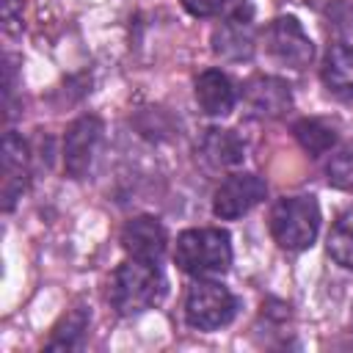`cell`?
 I'll return each mask as SVG.
<instances>
[{
  "mask_svg": "<svg viewBox=\"0 0 353 353\" xmlns=\"http://www.w3.org/2000/svg\"><path fill=\"white\" fill-rule=\"evenodd\" d=\"M268 196V185L256 174H232L212 193V212L223 221H234L254 210Z\"/></svg>",
  "mask_w": 353,
  "mask_h": 353,
  "instance_id": "6",
  "label": "cell"
},
{
  "mask_svg": "<svg viewBox=\"0 0 353 353\" xmlns=\"http://www.w3.org/2000/svg\"><path fill=\"white\" fill-rule=\"evenodd\" d=\"M234 85L221 69H207L196 77V102L207 116H226L234 108Z\"/></svg>",
  "mask_w": 353,
  "mask_h": 353,
  "instance_id": "12",
  "label": "cell"
},
{
  "mask_svg": "<svg viewBox=\"0 0 353 353\" xmlns=\"http://www.w3.org/2000/svg\"><path fill=\"white\" fill-rule=\"evenodd\" d=\"M88 320H91V312L85 306H74L69 309L61 323L52 328L50 339H47V347L50 350H72V347H80L85 331H88Z\"/></svg>",
  "mask_w": 353,
  "mask_h": 353,
  "instance_id": "15",
  "label": "cell"
},
{
  "mask_svg": "<svg viewBox=\"0 0 353 353\" xmlns=\"http://www.w3.org/2000/svg\"><path fill=\"white\" fill-rule=\"evenodd\" d=\"M256 47V28L251 6H240L212 30V52L226 61H248Z\"/></svg>",
  "mask_w": 353,
  "mask_h": 353,
  "instance_id": "7",
  "label": "cell"
},
{
  "mask_svg": "<svg viewBox=\"0 0 353 353\" xmlns=\"http://www.w3.org/2000/svg\"><path fill=\"white\" fill-rule=\"evenodd\" d=\"M320 229V207L314 196H287L270 210V234L287 251H303Z\"/></svg>",
  "mask_w": 353,
  "mask_h": 353,
  "instance_id": "3",
  "label": "cell"
},
{
  "mask_svg": "<svg viewBox=\"0 0 353 353\" xmlns=\"http://www.w3.org/2000/svg\"><path fill=\"white\" fill-rule=\"evenodd\" d=\"M102 138V121L91 113L74 119L63 135V171L72 179H80L88 174L97 143Z\"/></svg>",
  "mask_w": 353,
  "mask_h": 353,
  "instance_id": "8",
  "label": "cell"
},
{
  "mask_svg": "<svg viewBox=\"0 0 353 353\" xmlns=\"http://www.w3.org/2000/svg\"><path fill=\"white\" fill-rule=\"evenodd\" d=\"M0 196H3V210H11L17 199L25 193L28 179H30V154L28 143L17 132H6L3 138V154H0Z\"/></svg>",
  "mask_w": 353,
  "mask_h": 353,
  "instance_id": "9",
  "label": "cell"
},
{
  "mask_svg": "<svg viewBox=\"0 0 353 353\" xmlns=\"http://www.w3.org/2000/svg\"><path fill=\"white\" fill-rule=\"evenodd\" d=\"M243 102L259 119H281L292 108V91L281 77L254 74L243 85Z\"/></svg>",
  "mask_w": 353,
  "mask_h": 353,
  "instance_id": "10",
  "label": "cell"
},
{
  "mask_svg": "<svg viewBox=\"0 0 353 353\" xmlns=\"http://www.w3.org/2000/svg\"><path fill=\"white\" fill-rule=\"evenodd\" d=\"M325 176H328V185L339 190H353V149L336 152L325 165Z\"/></svg>",
  "mask_w": 353,
  "mask_h": 353,
  "instance_id": "18",
  "label": "cell"
},
{
  "mask_svg": "<svg viewBox=\"0 0 353 353\" xmlns=\"http://www.w3.org/2000/svg\"><path fill=\"white\" fill-rule=\"evenodd\" d=\"M323 83L331 94L353 99V47L334 44L323 61Z\"/></svg>",
  "mask_w": 353,
  "mask_h": 353,
  "instance_id": "14",
  "label": "cell"
},
{
  "mask_svg": "<svg viewBox=\"0 0 353 353\" xmlns=\"http://www.w3.org/2000/svg\"><path fill=\"white\" fill-rule=\"evenodd\" d=\"M174 262L196 279L223 276L232 265V237L223 229H188L176 237Z\"/></svg>",
  "mask_w": 353,
  "mask_h": 353,
  "instance_id": "2",
  "label": "cell"
},
{
  "mask_svg": "<svg viewBox=\"0 0 353 353\" xmlns=\"http://www.w3.org/2000/svg\"><path fill=\"white\" fill-rule=\"evenodd\" d=\"M19 19H22V14H19V0H3V22H6V30H8V33L19 28Z\"/></svg>",
  "mask_w": 353,
  "mask_h": 353,
  "instance_id": "20",
  "label": "cell"
},
{
  "mask_svg": "<svg viewBox=\"0 0 353 353\" xmlns=\"http://www.w3.org/2000/svg\"><path fill=\"white\" fill-rule=\"evenodd\" d=\"M292 135L303 146V152H309L312 157H320V154L331 152L334 143H336V130L323 119H301V121H295L292 124Z\"/></svg>",
  "mask_w": 353,
  "mask_h": 353,
  "instance_id": "16",
  "label": "cell"
},
{
  "mask_svg": "<svg viewBox=\"0 0 353 353\" xmlns=\"http://www.w3.org/2000/svg\"><path fill=\"white\" fill-rule=\"evenodd\" d=\"M199 152L210 168H232L243 163V141L232 130H207L199 143Z\"/></svg>",
  "mask_w": 353,
  "mask_h": 353,
  "instance_id": "13",
  "label": "cell"
},
{
  "mask_svg": "<svg viewBox=\"0 0 353 353\" xmlns=\"http://www.w3.org/2000/svg\"><path fill=\"white\" fill-rule=\"evenodd\" d=\"M350 323H353V320H350Z\"/></svg>",
  "mask_w": 353,
  "mask_h": 353,
  "instance_id": "21",
  "label": "cell"
},
{
  "mask_svg": "<svg viewBox=\"0 0 353 353\" xmlns=\"http://www.w3.org/2000/svg\"><path fill=\"white\" fill-rule=\"evenodd\" d=\"M237 312V298L218 281H196L185 298V323L196 331H215Z\"/></svg>",
  "mask_w": 353,
  "mask_h": 353,
  "instance_id": "4",
  "label": "cell"
},
{
  "mask_svg": "<svg viewBox=\"0 0 353 353\" xmlns=\"http://www.w3.org/2000/svg\"><path fill=\"white\" fill-rule=\"evenodd\" d=\"M165 229L154 215H135L121 226V248L135 259L157 262L165 251Z\"/></svg>",
  "mask_w": 353,
  "mask_h": 353,
  "instance_id": "11",
  "label": "cell"
},
{
  "mask_svg": "<svg viewBox=\"0 0 353 353\" xmlns=\"http://www.w3.org/2000/svg\"><path fill=\"white\" fill-rule=\"evenodd\" d=\"M268 55L290 69H303L314 58V44L295 17H276L262 33Z\"/></svg>",
  "mask_w": 353,
  "mask_h": 353,
  "instance_id": "5",
  "label": "cell"
},
{
  "mask_svg": "<svg viewBox=\"0 0 353 353\" xmlns=\"http://www.w3.org/2000/svg\"><path fill=\"white\" fill-rule=\"evenodd\" d=\"M328 256L336 265L353 270V210L342 212L339 221L331 226V232H328Z\"/></svg>",
  "mask_w": 353,
  "mask_h": 353,
  "instance_id": "17",
  "label": "cell"
},
{
  "mask_svg": "<svg viewBox=\"0 0 353 353\" xmlns=\"http://www.w3.org/2000/svg\"><path fill=\"white\" fill-rule=\"evenodd\" d=\"M163 292H165V279L157 262L135 259V256H130L116 268L108 287V298L119 314H141L154 303H160Z\"/></svg>",
  "mask_w": 353,
  "mask_h": 353,
  "instance_id": "1",
  "label": "cell"
},
{
  "mask_svg": "<svg viewBox=\"0 0 353 353\" xmlns=\"http://www.w3.org/2000/svg\"><path fill=\"white\" fill-rule=\"evenodd\" d=\"M229 6V0H182V8L193 17H215Z\"/></svg>",
  "mask_w": 353,
  "mask_h": 353,
  "instance_id": "19",
  "label": "cell"
}]
</instances>
